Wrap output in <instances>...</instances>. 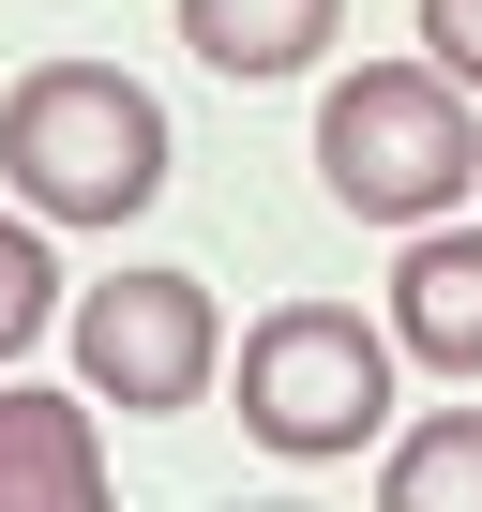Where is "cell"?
<instances>
[{
	"label": "cell",
	"instance_id": "obj_1",
	"mask_svg": "<svg viewBox=\"0 0 482 512\" xmlns=\"http://www.w3.org/2000/svg\"><path fill=\"white\" fill-rule=\"evenodd\" d=\"M0 181H16L46 226H121L166 196V106L121 61H46L0 106Z\"/></svg>",
	"mask_w": 482,
	"mask_h": 512
},
{
	"label": "cell",
	"instance_id": "obj_2",
	"mask_svg": "<svg viewBox=\"0 0 482 512\" xmlns=\"http://www.w3.org/2000/svg\"><path fill=\"white\" fill-rule=\"evenodd\" d=\"M317 181H332V211H362V226H437V211L482 181L467 91H452L437 61H362V76L317 106Z\"/></svg>",
	"mask_w": 482,
	"mask_h": 512
},
{
	"label": "cell",
	"instance_id": "obj_3",
	"mask_svg": "<svg viewBox=\"0 0 482 512\" xmlns=\"http://www.w3.org/2000/svg\"><path fill=\"white\" fill-rule=\"evenodd\" d=\"M241 422H257L287 467L317 452H362L392 422V332H362L347 302H287L241 332Z\"/></svg>",
	"mask_w": 482,
	"mask_h": 512
},
{
	"label": "cell",
	"instance_id": "obj_4",
	"mask_svg": "<svg viewBox=\"0 0 482 512\" xmlns=\"http://www.w3.org/2000/svg\"><path fill=\"white\" fill-rule=\"evenodd\" d=\"M211 362H226V317H211L196 272H106V287L76 302V377H91V407H121V422L196 407Z\"/></svg>",
	"mask_w": 482,
	"mask_h": 512
},
{
	"label": "cell",
	"instance_id": "obj_5",
	"mask_svg": "<svg viewBox=\"0 0 482 512\" xmlns=\"http://www.w3.org/2000/svg\"><path fill=\"white\" fill-rule=\"evenodd\" d=\"M0 512H106L91 392H16L0 377Z\"/></svg>",
	"mask_w": 482,
	"mask_h": 512
},
{
	"label": "cell",
	"instance_id": "obj_6",
	"mask_svg": "<svg viewBox=\"0 0 482 512\" xmlns=\"http://www.w3.org/2000/svg\"><path fill=\"white\" fill-rule=\"evenodd\" d=\"M392 347L437 377H482V226H422L392 272Z\"/></svg>",
	"mask_w": 482,
	"mask_h": 512
},
{
	"label": "cell",
	"instance_id": "obj_7",
	"mask_svg": "<svg viewBox=\"0 0 482 512\" xmlns=\"http://www.w3.org/2000/svg\"><path fill=\"white\" fill-rule=\"evenodd\" d=\"M332 16H347V0H181V46L257 91V76H302L332 46Z\"/></svg>",
	"mask_w": 482,
	"mask_h": 512
},
{
	"label": "cell",
	"instance_id": "obj_8",
	"mask_svg": "<svg viewBox=\"0 0 482 512\" xmlns=\"http://www.w3.org/2000/svg\"><path fill=\"white\" fill-rule=\"evenodd\" d=\"M377 512H482V407L407 422V437H392V467H377Z\"/></svg>",
	"mask_w": 482,
	"mask_h": 512
},
{
	"label": "cell",
	"instance_id": "obj_9",
	"mask_svg": "<svg viewBox=\"0 0 482 512\" xmlns=\"http://www.w3.org/2000/svg\"><path fill=\"white\" fill-rule=\"evenodd\" d=\"M46 317H61V272H46V241H31L16 211H0V362H16Z\"/></svg>",
	"mask_w": 482,
	"mask_h": 512
},
{
	"label": "cell",
	"instance_id": "obj_10",
	"mask_svg": "<svg viewBox=\"0 0 482 512\" xmlns=\"http://www.w3.org/2000/svg\"><path fill=\"white\" fill-rule=\"evenodd\" d=\"M422 46H437L452 91H482V0H422Z\"/></svg>",
	"mask_w": 482,
	"mask_h": 512
}]
</instances>
